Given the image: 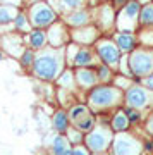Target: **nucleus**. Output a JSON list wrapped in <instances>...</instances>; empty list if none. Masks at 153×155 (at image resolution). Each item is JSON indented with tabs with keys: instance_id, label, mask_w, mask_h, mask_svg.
<instances>
[{
	"instance_id": "f257e3e1",
	"label": "nucleus",
	"mask_w": 153,
	"mask_h": 155,
	"mask_svg": "<svg viewBox=\"0 0 153 155\" xmlns=\"http://www.w3.org/2000/svg\"><path fill=\"white\" fill-rule=\"evenodd\" d=\"M60 67H62L60 52L47 50L34 59V74L43 78V79H54L59 74Z\"/></svg>"
},
{
	"instance_id": "f03ea898",
	"label": "nucleus",
	"mask_w": 153,
	"mask_h": 155,
	"mask_svg": "<svg viewBox=\"0 0 153 155\" xmlns=\"http://www.w3.org/2000/svg\"><path fill=\"white\" fill-rule=\"evenodd\" d=\"M129 66H131L132 74L138 76H146L153 71V52L146 50H136L129 57Z\"/></svg>"
},
{
	"instance_id": "7ed1b4c3",
	"label": "nucleus",
	"mask_w": 153,
	"mask_h": 155,
	"mask_svg": "<svg viewBox=\"0 0 153 155\" xmlns=\"http://www.w3.org/2000/svg\"><path fill=\"white\" fill-rule=\"evenodd\" d=\"M117 98H119V91L115 88H109V86L95 88L93 91H91V95H90V102L96 107L112 105Z\"/></svg>"
},
{
	"instance_id": "20e7f679",
	"label": "nucleus",
	"mask_w": 153,
	"mask_h": 155,
	"mask_svg": "<svg viewBox=\"0 0 153 155\" xmlns=\"http://www.w3.org/2000/svg\"><path fill=\"white\" fill-rule=\"evenodd\" d=\"M139 12V4L138 2H129L122 12H120V19H119V28L122 29V33H131V29L136 24V17Z\"/></svg>"
},
{
	"instance_id": "39448f33",
	"label": "nucleus",
	"mask_w": 153,
	"mask_h": 155,
	"mask_svg": "<svg viewBox=\"0 0 153 155\" xmlns=\"http://www.w3.org/2000/svg\"><path fill=\"white\" fill-rule=\"evenodd\" d=\"M31 19L34 26L43 28V26H48L52 21H55V12L47 4H36L31 9Z\"/></svg>"
},
{
	"instance_id": "423d86ee",
	"label": "nucleus",
	"mask_w": 153,
	"mask_h": 155,
	"mask_svg": "<svg viewBox=\"0 0 153 155\" xmlns=\"http://www.w3.org/2000/svg\"><path fill=\"white\" fill-rule=\"evenodd\" d=\"M98 55L102 57V61L105 64H109V66H115L117 61H119V47L114 43H110V41H102L98 45Z\"/></svg>"
},
{
	"instance_id": "0eeeda50",
	"label": "nucleus",
	"mask_w": 153,
	"mask_h": 155,
	"mask_svg": "<svg viewBox=\"0 0 153 155\" xmlns=\"http://www.w3.org/2000/svg\"><path fill=\"white\" fill-rule=\"evenodd\" d=\"M115 155H136L139 152V145L129 136H120L115 141Z\"/></svg>"
},
{
	"instance_id": "6e6552de",
	"label": "nucleus",
	"mask_w": 153,
	"mask_h": 155,
	"mask_svg": "<svg viewBox=\"0 0 153 155\" xmlns=\"http://www.w3.org/2000/svg\"><path fill=\"white\" fill-rule=\"evenodd\" d=\"M126 100H127V104H129L131 107L141 109V107H145L148 104V95L141 86H131V88L127 90Z\"/></svg>"
},
{
	"instance_id": "1a4fd4ad",
	"label": "nucleus",
	"mask_w": 153,
	"mask_h": 155,
	"mask_svg": "<svg viewBox=\"0 0 153 155\" xmlns=\"http://www.w3.org/2000/svg\"><path fill=\"white\" fill-rule=\"evenodd\" d=\"M107 141H109L107 133H105V131H102V129L90 133V134H88V138H86L88 147H90L91 150H95V152H100V150L107 148Z\"/></svg>"
},
{
	"instance_id": "9d476101",
	"label": "nucleus",
	"mask_w": 153,
	"mask_h": 155,
	"mask_svg": "<svg viewBox=\"0 0 153 155\" xmlns=\"http://www.w3.org/2000/svg\"><path fill=\"white\" fill-rule=\"evenodd\" d=\"M115 41H117L119 50H122V52H131V50L134 48V45H136V40H134V36H132L131 33L117 35V36H115Z\"/></svg>"
},
{
	"instance_id": "9b49d317",
	"label": "nucleus",
	"mask_w": 153,
	"mask_h": 155,
	"mask_svg": "<svg viewBox=\"0 0 153 155\" xmlns=\"http://www.w3.org/2000/svg\"><path fill=\"white\" fill-rule=\"evenodd\" d=\"M77 81H79L83 86L90 88V86H93V84L96 83V76H95V72H91V71L81 69V71L77 72Z\"/></svg>"
},
{
	"instance_id": "f8f14e48",
	"label": "nucleus",
	"mask_w": 153,
	"mask_h": 155,
	"mask_svg": "<svg viewBox=\"0 0 153 155\" xmlns=\"http://www.w3.org/2000/svg\"><path fill=\"white\" fill-rule=\"evenodd\" d=\"M74 62H76V66H90L91 62H93V57H91V52L86 48H81L77 50L76 57H74Z\"/></svg>"
},
{
	"instance_id": "ddd939ff",
	"label": "nucleus",
	"mask_w": 153,
	"mask_h": 155,
	"mask_svg": "<svg viewBox=\"0 0 153 155\" xmlns=\"http://www.w3.org/2000/svg\"><path fill=\"white\" fill-rule=\"evenodd\" d=\"M29 41H31V47L33 48H43L45 43H47V36H45L43 31H31V36H29Z\"/></svg>"
},
{
	"instance_id": "4468645a",
	"label": "nucleus",
	"mask_w": 153,
	"mask_h": 155,
	"mask_svg": "<svg viewBox=\"0 0 153 155\" xmlns=\"http://www.w3.org/2000/svg\"><path fill=\"white\" fill-rule=\"evenodd\" d=\"M16 16V9L9 5H0V24H9L11 21H14Z\"/></svg>"
},
{
	"instance_id": "2eb2a0df",
	"label": "nucleus",
	"mask_w": 153,
	"mask_h": 155,
	"mask_svg": "<svg viewBox=\"0 0 153 155\" xmlns=\"http://www.w3.org/2000/svg\"><path fill=\"white\" fill-rule=\"evenodd\" d=\"M129 117H127L126 112H119V114H115L114 117V129L115 131H124L127 129V124H129Z\"/></svg>"
},
{
	"instance_id": "dca6fc26",
	"label": "nucleus",
	"mask_w": 153,
	"mask_h": 155,
	"mask_svg": "<svg viewBox=\"0 0 153 155\" xmlns=\"http://www.w3.org/2000/svg\"><path fill=\"white\" fill-rule=\"evenodd\" d=\"M141 22L143 24H153V5H145L141 11Z\"/></svg>"
},
{
	"instance_id": "f3484780",
	"label": "nucleus",
	"mask_w": 153,
	"mask_h": 155,
	"mask_svg": "<svg viewBox=\"0 0 153 155\" xmlns=\"http://www.w3.org/2000/svg\"><path fill=\"white\" fill-rule=\"evenodd\" d=\"M66 150H67V141H66V138L57 136V138H55V143H54V155H62Z\"/></svg>"
},
{
	"instance_id": "a211bd4d",
	"label": "nucleus",
	"mask_w": 153,
	"mask_h": 155,
	"mask_svg": "<svg viewBox=\"0 0 153 155\" xmlns=\"http://www.w3.org/2000/svg\"><path fill=\"white\" fill-rule=\"evenodd\" d=\"M54 124L59 131H66L67 129V116L64 112H59V114L54 117Z\"/></svg>"
},
{
	"instance_id": "6ab92c4d",
	"label": "nucleus",
	"mask_w": 153,
	"mask_h": 155,
	"mask_svg": "<svg viewBox=\"0 0 153 155\" xmlns=\"http://www.w3.org/2000/svg\"><path fill=\"white\" fill-rule=\"evenodd\" d=\"M88 21V14L86 12H76V14H72L69 17V22L74 24V26H79V24H86Z\"/></svg>"
},
{
	"instance_id": "aec40b11",
	"label": "nucleus",
	"mask_w": 153,
	"mask_h": 155,
	"mask_svg": "<svg viewBox=\"0 0 153 155\" xmlns=\"http://www.w3.org/2000/svg\"><path fill=\"white\" fill-rule=\"evenodd\" d=\"M62 9H79L83 5V0H60Z\"/></svg>"
},
{
	"instance_id": "412c9836",
	"label": "nucleus",
	"mask_w": 153,
	"mask_h": 155,
	"mask_svg": "<svg viewBox=\"0 0 153 155\" xmlns=\"http://www.w3.org/2000/svg\"><path fill=\"white\" fill-rule=\"evenodd\" d=\"M84 114H86V107H84V105H77V107H74V109L71 110V117L74 119V121H77L79 117L83 119Z\"/></svg>"
},
{
	"instance_id": "4be33fe9",
	"label": "nucleus",
	"mask_w": 153,
	"mask_h": 155,
	"mask_svg": "<svg viewBox=\"0 0 153 155\" xmlns=\"http://www.w3.org/2000/svg\"><path fill=\"white\" fill-rule=\"evenodd\" d=\"M14 22H16V28H17V29H28L26 17L22 16V14H17L16 19H14Z\"/></svg>"
},
{
	"instance_id": "5701e85b",
	"label": "nucleus",
	"mask_w": 153,
	"mask_h": 155,
	"mask_svg": "<svg viewBox=\"0 0 153 155\" xmlns=\"http://www.w3.org/2000/svg\"><path fill=\"white\" fill-rule=\"evenodd\" d=\"M126 114H127V117H129V121H131V122L139 121V112L134 110V107H129V109L126 110Z\"/></svg>"
},
{
	"instance_id": "b1692460",
	"label": "nucleus",
	"mask_w": 153,
	"mask_h": 155,
	"mask_svg": "<svg viewBox=\"0 0 153 155\" xmlns=\"http://www.w3.org/2000/svg\"><path fill=\"white\" fill-rule=\"evenodd\" d=\"M33 62V54H31V50H26L24 54H22V64L24 66H29Z\"/></svg>"
},
{
	"instance_id": "393cba45",
	"label": "nucleus",
	"mask_w": 153,
	"mask_h": 155,
	"mask_svg": "<svg viewBox=\"0 0 153 155\" xmlns=\"http://www.w3.org/2000/svg\"><path fill=\"white\" fill-rule=\"evenodd\" d=\"M91 126H93V119H86V121L79 122V129H84V131L91 129Z\"/></svg>"
},
{
	"instance_id": "a878e982",
	"label": "nucleus",
	"mask_w": 153,
	"mask_h": 155,
	"mask_svg": "<svg viewBox=\"0 0 153 155\" xmlns=\"http://www.w3.org/2000/svg\"><path fill=\"white\" fill-rule=\"evenodd\" d=\"M60 84H72V74H71V72H66V74L62 76Z\"/></svg>"
},
{
	"instance_id": "bb28decb",
	"label": "nucleus",
	"mask_w": 153,
	"mask_h": 155,
	"mask_svg": "<svg viewBox=\"0 0 153 155\" xmlns=\"http://www.w3.org/2000/svg\"><path fill=\"white\" fill-rule=\"evenodd\" d=\"M109 76H110L109 69H107V67H102V69H100V78H102V79H107Z\"/></svg>"
},
{
	"instance_id": "cd10ccee",
	"label": "nucleus",
	"mask_w": 153,
	"mask_h": 155,
	"mask_svg": "<svg viewBox=\"0 0 153 155\" xmlns=\"http://www.w3.org/2000/svg\"><path fill=\"white\" fill-rule=\"evenodd\" d=\"M145 84H146L148 88H151L153 90V74L150 78H146V79H145Z\"/></svg>"
},
{
	"instance_id": "c85d7f7f",
	"label": "nucleus",
	"mask_w": 153,
	"mask_h": 155,
	"mask_svg": "<svg viewBox=\"0 0 153 155\" xmlns=\"http://www.w3.org/2000/svg\"><path fill=\"white\" fill-rule=\"evenodd\" d=\"M74 155H86V152L83 148H77V150H74Z\"/></svg>"
},
{
	"instance_id": "c756f323",
	"label": "nucleus",
	"mask_w": 153,
	"mask_h": 155,
	"mask_svg": "<svg viewBox=\"0 0 153 155\" xmlns=\"http://www.w3.org/2000/svg\"><path fill=\"white\" fill-rule=\"evenodd\" d=\"M148 129H150V131L153 133V117H151V121L148 122Z\"/></svg>"
},
{
	"instance_id": "7c9ffc66",
	"label": "nucleus",
	"mask_w": 153,
	"mask_h": 155,
	"mask_svg": "<svg viewBox=\"0 0 153 155\" xmlns=\"http://www.w3.org/2000/svg\"><path fill=\"white\" fill-rule=\"evenodd\" d=\"M127 0H115V4H117V5H120V4H126Z\"/></svg>"
},
{
	"instance_id": "2f4dec72",
	"label": "nucleus",
	"mask_w": 153,
	"mask_h": 155,
	"mask_svg": "<svg viewBox=\"0 0 153 155\" xmlns=\"http://www.w3.org/2000/svg\"><path fill=\"white\" fill-rule=\"evenodd\" d=\"M62 155H74V152H71V150H66Z\"/></svg>"
},
{
	"instance_id": "473e14b6",
	"label": "nucleus",
	"mask_w": 153,
	"mask_h": 155,
	"mask_svg": "<svg viewBox=\"0 0 153 155\" xmlns=\"http://www.w3.org/2000/svg\"><path fill=\"white\" fill-rule=\"evenodd\" d=\"M2 59H4V55H2V52H0V61H2Z\"/></svg>"
}]
</instances>
